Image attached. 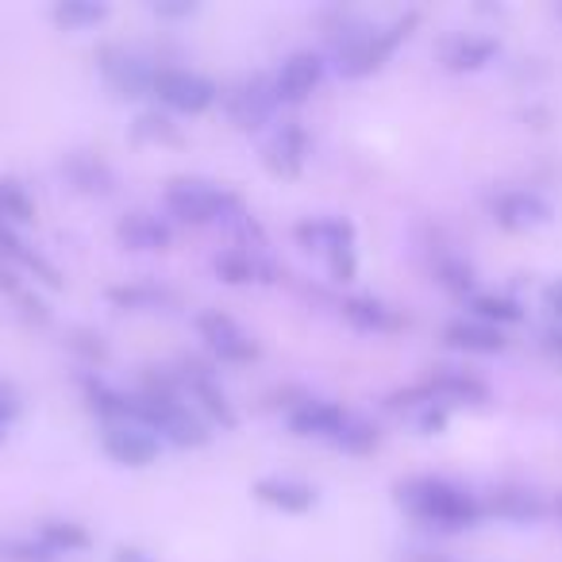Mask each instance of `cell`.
<instances>
[{
  "label": "cell",
  "mask_w": 562,
  "mask_h": 562,
  "mask_svg": "<svg viewBox=\"0 0 562 562\" xmlns=\"http://www.w3.org/2000/svg\"><path fill=\"white\" fill-rule=\"evenodd\" d=\"M393 493H397V505L416 524H424L431 531H443V536H459V531L477 528L485 516V505L474 490L439 474H413L405 482H397Z\"/></svg>",
  "instance_id": "obj_1"
},
{
  "label": "cell",
  "mask_w": 562,
  "mask_h": 562,
  "mask_svg": "<svg viewBox=\"0 0 562 562\" xmlns=\"http://www.w3.org/2000/svg\"><path fill=\"white\" fill-rule=\"evenodd\" d=\"M416 12L413 16H401L393 24H370V20H344L336 32H328V58L331 66L339 70V78L347 81H359L378 74L385 63L393 58V50L413 35L416 24Z\"/></svg>",
  "instance_id": "obj_2"
},
{
  "label": "cell",
  "mask_w": 562,
  "mask_h": 562,
  "mask_svg": "<svg viewBox=\"0 0 562 562\" xmlns=\"http://www.w3.org/2000/svg\"><path fill=\"white\" fill-rule=\"evenodd\" d=\"M162 212L170 224L186 227H224L235 235L250 227V212L243 196L209 178H173L162 189Z\"/></svg>",
  "instance_id": "obj_3"
},
{
  "label": "cell",
  "mask_w": 562,
  "mask_h": 562,
  "mask_svg": "<svg viewBox=\"0 0 562 562\" xmlns=\"http://www.w3.org/2000/svg\"><path fill=\"white\" fill-rule=\"evenodd\" d=\"M285 424H290L293 436L336 447V451H344V454H370L382 443V436H378V428L367 416L351 413V408H344L339 401H328V397L293 401V405L285 408Z\"/></svg>",
  "instance_id": "obj_4"
},
{
  "label": "cell",
  "mask_w": 562,
  "mask_h": 562,
  "mask_svg": "<svg viewBox=\"0 0 562 562\" xmlns=\"http://www.w3.org/2000/svg\"><path fill=\"white\" fill-rule=\"evenodd\" d=\"M135 420L147 431H155L158 443L173 447H204L212 439L209 424L193 413L186 397H181L173 374H147L143 390L135 393Z\"/></svg>",
  "instance_id": "obj_5"
},
{
  "label": "cell",
  "mask_w": 562,
  "mask_h": 562,
  "mask_svg": "<svg viewBox=\"0 0 562 562\" xmlns=\"http://www.w3.org/2000/svg\"><path fill=\"white\" fill-rule=\"evenodd\" d=\"M293 239L308 255L321 258L336 281H351L359 273V235H355V224L347 216H331V212L305 216L293 227Z\"/></svg>",
  "instance_id": "obj_6"
},
{
  "label": "cell",
  "mask_w": 562,
  "mask_h": 562,
  "mask_svg": "<svg viewBox=\"0 0 562 562\" xmlns=\"http://www.w3.org/2000/svg\"><path fill=\"white\" fill-rule=\"evenodd\" d=\"M173 382H178L181 397L193 405V413L201 416L204 424H220V428H235L239 416H235V405L227 401V390L220 385V374L212 367L196 359H181L173 367Z\"/></svg>",
  "instance_id": "obj_7"
},
{
  "label": "cell",
  "mask_w": 562,
  "mask_h": 562,
  "mask_svg": "<svg viewBox=\"0 0 562 562\" xmlns=\"http://www.w3.org/2000/svg\"><path fill=\"white\" fill-rule=\"evenodd\" d=\"M196 339L204 344V351L224 367H250L258 359V344L235 316L220 313V308H204L193 316Z\"/></svg>",
  "instance_id": "obj_8"
},
{
  "label": "cell",
  "mask_w": 562,
  "mask_h": 562,
  "mask_svg": "<svg viewBox=\"0 0 562 562\" xmlns=\"http://www.w3.org/2000/svg\"><path fill=\"white\" fill-rule=\"evenodd\" d=\"M212 270H216L220 281L227 285H273L281 278L278 258L270 255L262 239H247V232L232 243V247L216 250L212 258Z\"/></svg>",
  "instance_id": "obj_9"
},
{
  "label": "cell",
  "mask_w": 562,
  "mask_h": 562,
  "mask_svg": "<svg viewBox=\"0 0 562 562\" xmlns=\"http://www.w3.org/2000/svg\"><path fill=\"white\" fill-rule=\"evenodd\" d=\"M150 93L170 112H181V116H201V112H209L220 101L216 81L196 70H186V66H158Z\"/></svg>",
  "instance_id": "obj_10"
},
{
  "label": "cell",
  "mask_w": 562,
  "mask_h": 562,
  "mask_svg": "<svg viewBox=\"0 0 562 562\" xmlns=\"http://www.w3.org/2000/svg\"><path fill=\"white\" fill-rule=\"evenodd\" d=\"M313 158V135L301 120H281L262 139V166L273 178H301Z\"/></svg>",
  "instance_id": "obj_11"
},
{
  "label": "cell",
  "mask_w": 562,
  "mask_h": 562,
  "mask_svg": "<svg viewBox=\"0 0 562 562\" xmlns=\"http://www.w3.org/2000/svg\"><path fill=\"white\" fill-rule=\"evenodd\" d=\"M324 74H328L324 55H316V50H293L270 74V89L278 97V104H305L324 86Z\"/></svg>",
  "instance_id": "obj_12"
},
{
  "label": "cell",
  "mask_w": 562,
  "mask_h": 562,
  "mask_svg": "<svg viewBox=\"0 0 562 562\" xmlns=\"http://www.w3.org/2000/svg\"><path fill=\"white\" fill-rule=\"evenodd\" d=\"M101 451L112 462H120V467L143 470V467H155L158 454H162V443L139 420H116V424H101Z\"/></svg>",
  "instance_id": "obj_13"
},
{
  "label": "cell",
  "mask_w": 562,
  "mask_h": 562,
  "mask_svg": "<svg viewBox=\"0 0 562 562\" xmlns=\"http://www.w3.org/2000/svg\"><path fill=\"white\" fill-rule=\"evenodd\" d=\"M490 216L508 232H536L554 220V204L539 189H501L490 196Z\"/></svg>",
  "instance_id": "obj_14"
},
{
  "label": "cell",
  "mask_w": 562,
  "mask_h": 562,
  "mask_svg": "<svg viewBox=\"0 0 562 562\" xmlns=\"http://www.w3.org/2000/svg\"><path fill=\"white\" fill-rule=\"evenodd\" d=\"M424 385H428V393L443 408H462V405L482 408V405H490V401H493V385L485 382L482 374L467 370V367H436Z\"/></svg>",
  "instance_id": "obj_15"
},
{
  "label": "cell",
  "mask_w": 562,
  "mask_h": 562,
  "mask_svg": "<svg viewBox=\"0 0 562 562\" xmlns=\"http://www.w3.org/2000/svg\"><path fill=\"white\" fill-rule=\"evenodd\" d=\"M101 74L120 97H147L155 89L158 63L143 58L139 50L127 47H104L101 50Z\"/></svg>",
  "instance_id": "obj_16"
},
{
  "label": "cell",
  "mask_w": 562,
  "mask_h": 562,
  "mask_svg": "<svg viewBox=\"0 0 562 562\" xmlns=\"http://www.w3.org/2000/svg\"><path fill=\"white\" fill-rule=\"evenodd\" d=\"M278 109L281 104L270 89V78H262V74L239 81V86L227 93V116H232V124L243 127V132H258V127L273 124Z\"/></svg>",
  "instance_id": "obj_17"
},
{
  "label": "cell",
  "mask_w": 562,
  "mask_h": 562,
  "mask_svg": "<svg viewBox=\"0 0 562 562\" xmlns=\"http://www.w3.org/2000/svg\"><path fill=\"white\" fill-rule=\"evenodd\" d=\"M116 239H120V247H127V250H139V255H155V250H170L173 224L162 216V212L132 209L127 216H120Z\"/></svg>",
  "instance_id": "obj_18"
},
{
  "label": "cell",
  "mask_w": 562,
  "mask_h": 562,
  "mask_svg": "<svg viewBox=\"0 0 562 562\" xmlns=\"http://www.w3.org/2000/svg\"><path fill=\"white\" fill-rule=\"evenodd\" d=\"M255 497L262 505L278 508V513L301 516L308 508H316V485H308L305 477H293V474H262L255 482Z\"/></svg>",
  "instance_id": "obj_19"
},
{
  "label": "cell",
  "mask_w": 562,
  "mask_h": 562,
  "mask_svg": "<svg viewBox=\"0 0 562 562\" xmlns=\"http://www.w3.org/2000/svg\"><path fill=\"white\" fill-rule=\"evenodd\" d=\"M501 55V43L493 35H482V32H459L443 43L439 58L451 74H477L485 70L490 63H497Z\"/></svg>",
  "instance_id": "obj_20"
},
{
  "label": "cell",
  "mask_w": 562,
  "mask_h": 562,
  "mask_svg": "<svg viewBox=\"0 0 562 562\" xmlns=\"http://www.w3.org/2000/svg\"><path fill=\"white\" fill-rule=\"evenodd\" d=\"M443 344L462 355H501L508 347V336L474 316H454L443 324Z\"/></svg>",
  "instance_id": "obj_21"
},
{
  "label": "cell",
  "mask_w": 562,
  "mask_h": 562,
  "mask_svg": "<svg viewBox=\"0 0 562 562\" xmlns=\"http://www.w3.org/2000/svg\"><path fill=\"white\" fill-rule=\"evenodd\" d=\"M393 408H397V413L405 416L420 436H436V431H443L447 413H451V408H443L436 397H431L428 385H416V390H408V393H397V397H393Z\"/></svg>",
  "instance_id": "obj_22"
},
{
  "label": "cell",
  "mask_w": 562,
  "mask_h": 562,
  "mask_svg": "<svg viewBox=\"0 0 562 562\" xmlns=\"http://www.w3.org/2000/svg\"><path fill=\"white\" fill-rule=\"evenodd\" d=\"M339 308H344V321L362 336H393L401 328V316L378 297H347Z\"/></svg>",
  "instance_id": "obj_23"
},
{
  "label": "cell",
  "mask_w": 562,
  "mask_h": 562,
  "mask_svg": "<svg viewBox=\"0 0 562 562\" xmlns=\"http://www.w3.org/2000/svg\"><path fill=\"white\" fill-rule=\"evenodd\" d=\"M0 258L12 262V266H20V270L35 273V278H43L47 285H58V270L32 247V243H27V235L20 232V227L0 224Z\"/></svg>",
  "instance_id": "obj_24"
},
{
  "label": "cell",
  "mask_w": 562,
  "mask_h": 562,
  "mask_svg": "<svg viewBox=\"0 0 562 562\" xmlns=\"http://www.w3.org/2000/svg\"><path fill=\"white\" fill-rule=\"evenodd\" d=\"M35 539H40L47 551H55L58 559H70V554H81L93 547L89 528L78 520H43L40 528H35Z\"/></svg>",
  "instance_id": "obj_25"
},
{
  "label": "cell",
  "mask_w": 562,
  "mask_h": 562,
  "mask_svg": "<svg viewBox=\"0 0 562 562\" xmlns=\"http://www.w3.org/2000/svg\"><path fill=\"white\" fill-rule=\"evenodd\" d=\"M467 316H474V321H485L493 324V328H513V324L524 321V305L513 297V293H482L477 290L474 297L467 301Z\"/></svg>",
  "instance_id": "obj_26"
},
{
  "label": "cell",
  "mask_w": 562,
  "mask_h": 562,
  "mask_svg": "<svg viewBox=\"0 0 562 562\" xmlns=\"http://www.w3.org/2000/svg\"><path fill=\"white\" fill-rule=\"evenodd\" d=\"M493 513H497L501 520L524 528V524H536L539 516H543V501H539L536 490H524V485H505V490H497V497H493Z\"/></svg>",
  "instance_id": "obj_27"
},
{
  "label": "cell",
  "mask_w": 562,
  "mask_h": 562,
  "mask_svg": "<svg viewBox=\"0 0 562 562\" xmlns=\"http://www.w3.org/2000/svg\"><path fill=\"white\" fill-rule=\"evenodd\" d=\"M436 281L443 285L447 293H454V297H462V301H470L477 293V270L459 255L439 258V262H436Z\"/></svg>",
  "instance_id": "obj_28"
},
{
  "label": "cell",
  "mask_w": 562,
  "mask_h": 562,
  "mask_svg": "<svg viewBox=\"0 0 562 562\" xmlns=\"http://www.w3.org/2000/svg\"><path fill=\"white\" fill-rule=\"evenodd\" d=\"M35 220V201L20 181L0 178V224H12L24 232L27 224Z\"/></svg>",
  "instance_id": "obj_29"
},
{
  "label": "cell",
  "mask_w": 562,
  "mask_h": 562,
  "mask_svg": "<svg viewBox=\"0 0 562 562\" xmlns=\"http://www.w3.org/2000/svg\"><path fill=\"white\" fill-rule=\"evenodd\" d=\"M50 16H55V24L66 27V32H89V27L109 20V4H97V0H66Z\"/></svg>",
  "instance_id": "obj_30"
},
{
  "label": "cell",
  "mask_w": 562,
  "mask_h": 562,
  "mask_svg": "<svg viewBox=\"0 0 562 562\" xmlns=\"http://www.w3.org/2000/svg\"><path fill=\"white\" fill-rule=\"evenodd\" d=\"M109 297L120 308H135V313H150V308H162L166 293L155 285H127V290H109Z\"/></svg>",
  "instance_id": "obj_31"
},
{
  "label": "cell",
  "mask_w": 562,
  "mask_h": 562,
  "mask_svg": "<svg viewBox=\"0 0 562 562\" xmlns=\"http://www.w3.org/2000/svg\"><path fill=\"white\" fill-rule=\"evenodd\" d=\"M0 551H4V559H9V562H63L55 551H47V547L35 539V531H32V536L9 539V543L0 547Z\"/></svg>",
  "instance_id": "obj_32"
},
{
  "label": "cell",
  "mask_w": 562,
  "mask_h": 562,
  "mask_svg": "<svg viewBox=\"0 0 562 562\" xmlns=\"http://www.w3.org/2000/svg\"><path fill=\"white\" fill-rule=\"evenodd\" d=\"M135 139H158V143H178V127L170 124L158 112H147V116L135 120Z\"/></svg>",
  "instance_id": "obj_33"
},
{
  "label": "cell",
  "mask_w": 562,
  "mask_h": 562,
  "mask_svg": "<svg viewBox=\"0 0 562 562\" xmlns=\"http://www.w3.org/2000/svg\"><path fill=\"white\" fill-rule=\"evenodd\" d=\"M16 416H20V393L9 382H0V436L16 424Z\"/></svg>",
  "instance_id": "obj_34"
},
{
  "label": "cell",
  "mask_w": 562,
  "mask_h": 562,
  "mask_svg": "<svg viewBox=\"0 0 562 562\" xmlns=\"http://www.w3.org/2000/svg\"><path fill=\"white\" fill-rule=\"evenodd\" d=\"M539 351L547 355V362L562 367V324H547V328L539 331Z\"/></svg>",
  "instance_id": "obj_35"
},
{
  "label": "cell",
  "mask_w": 562,
  "mask_h": 562,
  "mask_svg": "<svg viewBox=\"0 0 562 562\" xmlns=\"http://www.w3.org/2000/svg\"><path fill=\"white\" fill-rule=\"evenodd\" d=\"M543 308L551 316V324H562V278H554L543 290Z\"/></svg>",
  "instance_id": "obj_36"
},
{
  "label": "cell",
  "mask_w": 562,
  "mask_h": 562,
  "mask_svg": "<svg viewBox=\"0 0 562 562\" xmlns=\"http://www.w3.org/2000/svg\"><path fill=\"white\" fill-rule=\"evenodd\" d=\"M116 562H155V559H150L147 551H139V547H120Z\"/></svg>",
  "instance_id": "obj_37"
},
{
  "label": "cell",
  "mask_w": 562,
  "mask_h": 562,
  "mask_svg": "<svg viewBox=\"0 0 562 562\" xmlns=\"http://www.w3.org/2000/svg\"><path fill=\"white\" fill-rule=\"evenodd\" d=\"M405 562H454L451 554H436V551H413L405 554Z\"/></svg>",
  "instance_id": "obj_38"
},
{
  "label": "cell",
  "mask_w": 562,
  "mask_h": 562,
  "mask_svg": "<svg viewBox=\"0 0 562 562\" xmlns=\"http://www.w3.org/2000/svg\"><path fill=\"white\" fill-rule=\"evenodd\" d=\"M554 513H559V520H562V493H559V501H554Z\"/></svg>",
  "instance_id": "obj_39"
}]
</instances>
